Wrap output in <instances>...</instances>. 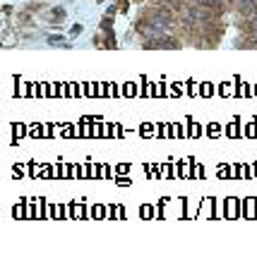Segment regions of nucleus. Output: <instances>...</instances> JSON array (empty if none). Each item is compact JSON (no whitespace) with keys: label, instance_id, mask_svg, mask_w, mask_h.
<instances>
[{"label":"nucleus","instance_id":"nucleus-1","mask_svg":"<svg viewBox=\"0 0 257 261\" xmlns=\"http://www.w3.org/2000/svg\"><path fill=\"white\" fill-rule=\"evenodd\" d=\"M161 3H180V0H161Z\"/></svg>","mask_w":257,"mask_h":261}]
</instances>
